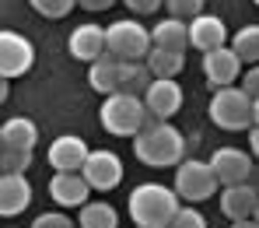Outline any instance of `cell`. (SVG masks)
Masks as SVG:
<instances>
[{
    "mask_svg": "<svg viewBox=\"0 0 259 228\" xmlns=\"http://www.w3.org/2000/svg\"><path fill=\"white\" fill-rule=\"evenodd\" d=\"M28 165H32V151H18V147L0 151V176H25Z\"/></svg>",
    "mask_w": 259,
    "mask_h": 228,
    "instance_id": "d4e9b609",
    "label": "cell"
},
{
    "mask_svg": "<svg viewBox=\"0 0 259 228\" xmlns=\"http://www.w3.org/2000/svg\"><path fill=\"white\" fill-rule=\"evenodd\" d=\"M249 147H252V158H259V127L249 130Z\"/></svg>",
    "mask_w": 259,
    "mask_h": 228,
    "instance_id": "d6a6232c",
    "label": "cell"
},
{
    "mask_svg": "<svg viewBox=\"0 0 259 228\" xmlns=\"http://www.w3.org/2000/svg\"><path fill=\"white\" fill-rule=\"evenodd\" d=\"M4 147H18V151H32L39 144V127L28 116H11L4 127Z\"/></svg>",
    "mask_w": 259,
    "mask_h": 228,
    "instance_id": "ffe728a7",
    "label": "cell"
},
{
    "mask_svg": "<svg viewBox=\"0 0 259 228\" xmlns=\"http://www.w3.org/2000/svg\"><path fill=\"white\" fill-rule=\"evenodd\" d=\"M88 155H91V147H88L77 134H63V137H56V140L49 144V165H53L56 172H81Z\"/></svg>",
    "mask_w": 259,
    "mask_h": 228,
    "instance_id": "8fae6325",
    "label": "cell"
},
{
    "mask_svg": "<svg viewBox=\"0 0 259 228\" xmlns=\"http://www.w3.org/2000/svg\"><path fill=\"white\" fill-rule=\"evenodd\" d=\"M67 49L74 60H84V63H95L102 53H105V28L98 25H77L67 39Z\"/></svg>",
    "mask_w": 259,
    "mask_h": 228,
    "instance_id": "9a60e30c",
    "label": "cell"
},
{
    "mask_svg": "<svg viewBox=\"0 0 259 228\" xmlns=\"http://www.w3.org/2000/svg\"><path fill=\"white\" fill-rule=\"evenodd\" d=\"M98 116H102V127H105L109 134H116V137H137L144 130V123L151 120L144 98H140V95H126V91L109 95V98L102 102V112H98Z\"/></svg>",
    "mask_w": 259,
    "mask_h": 228,
    "instance_id": "3957f363",
    "label": "cell"
},
{
    "mask_svg": "<svg viewBox=\"0 0 259 228\" xmlns=\"http://www.w3.org/2000/svg\"><path fill=\"white\" fill-rule=\"evenodd\" d=\"M231 49L242 56V63H259V25H245L235 32Z\"/></svg>",
    "mask_w": 259,
    "mask_h": 228,
    "instance_id": "cb8c5ba5",
    "label": "cell"
},
{
    "mask_svg": "<svg viewBox=\"0 0 259 228\" xmlns=\"http://www.w3.org/2000/svg\"><path fill=\"white\" fill-rule=\"evenodd\" d=\"M32 63H35V46L18 32L0 28V78H7V81L21 78V74H28Z\"/></svg>",
    "mask_w": 259,
    "mask_h": 228,
    "instance_id": "52a82bcc",
    "label": "cell"
},
{
    "mask_svg": "<svg viewBox=\"0 0 259 228\" xmlns=\"http://www.w3.org/2000/svg\"><path fill=\"white\" fill-rule=\"evenodd\" d=\"M77 228H119V214H116L112 204L95 200V204H84V207H81Z\"/></svg>",
    "mask_w": 259,
    "mask_h": 228,
    "instance_id": "603a6c76",
    "label": "cell"
},
{
    "mask_svg": "<svg viewBox=\"0 0 259 228\" xmlns=\"http://www.w3.org/2000/svg\"><path fill=\"white\" fill-rule=\"evenodd\" d=\"M238 74H242V56L231 46H221L214 53H203V78L214 88H231Z\"/></svg>",
    "mask_w": 259,
    "mask_h": 228,
    "instance_id": "30bf717a",
    "label": "cell"
},
{
    "mask_svg": "<svg viewBox=\"0 0 259 228\" xmlns=\"http://www.w3.org/2000/svg\"><path fill=\"white\" fill-rule=\"evenodd\" d=\"M28 4H32L42 18H53V21H56V18H67V14L77 7V0H28Z\"/></svg>",
    "mask_w": 259,
    "mask_h": 228,
    "instance_id": "484cf974",
    "label": "cell"
},
{
    "mask_svg": "<svg viewBox=\"0 0 259 228\" xmlns=\"http://www.w3.org/2000/svg\"><path fill=\"white\" fill-rule=\"evenodd\" d=\"M189 46L200 53H214L221 46H228V25L217 14H200L189 21Z\"/></svg>",
    "mask_w": 259,
    "mask_h": 228,
    "instance_id": "4fadbf2b",
    "label": "cell"
},
{
    "mask_svg": "<svg viewBox=\"0 0 259 228\" xmlns=\"http://www.w3.org/2000/svg\"><path fill=\"white\" fill-rule=\"evenodd\" d=\"M252 4H256V7H259V0H252Z\"/></svg>",
    "mask_w": 259,
    "mask_h": 228,
    "instance_id": "f35d334b",
    "label": "cell"
},
{
    "mask_svg": "<svg viewBox=\"0 0 259 228\" xmlns=\"http://www.w3.org/2000/svg\"><path fill=\"white\" fill-rule=\"evenodd\" d=\"M168 228H207V221H203V214L196 207H179V214L172 218Z\"/></svg>",
    "mask_w": 259,
    "mask_h": 228,
    "instance_id": "83f0119b",
    "label": "cell"
},
{
    "mask_svg": "<svg viewBox=\"0 0 259 228\" xmlns=\"http://www.w3.org/2000/svg\"><path fill=\"white\" fill-rule=\"evenodd\" d=\"M126 211L137 228H168L179 214V193L161 182H140L130 193Z\"/></svg>",
    "mask_w": 259,
    "mask_h": 228,
    "instance_id": "7a4b0ae2",
    "label": "cell"
},
{
    "mask_svg": "<svg viewBox=\"0 0 259 228\" xmlns=\"http://www.w3.org/2000/svg\"><path fill=\"white\" fill-rule=\"evenodd\" d=\"M210 169L221 179V186H238V182H249L252 176V158L238 147H217L210 155Z\"/></svg>",
    "mask_w": 259,
    "mask_h": 228,
    "instance_id": "9c48e42d",
    "label": "cell"
},
{
    "mask_svg": "<svg viewBox=\"0 0 259 228\" xmlns=\"http://www.w3.org/2000/svg\"><path fill=\"white\" fill-rule=\"evenodd\" d=\"M144 105L154 120H172L175 112L182 109V88L168 81V78H154L151 88L144 91Z\"/></svg>",
    "mask_w": 259,
    "mask_h": 228,
    "instance_id": "7c38bea8",
    "label": "cell"
},
{
    "mask_svg": "<svg viewBox=\"0 0 259 228\" xmlns=\"http://www.w3.org/2000/svg\"><path fill=\"white\" fill-rule=\"evenodd\" d=\"M147 67H151V74L154 78H168L175 81L179 74H182V67H186V53H168V49H151L147 53Z\"/></svg>",
    "mask_w": 259,
    "mask_h": 228,
    "instance_id": "7402d4cb",
    "label": "cell"
},
{
    "mask_svg": "<svg viewBox=\"0 0 259 228\" xmlns=\"http://www.w3.org/2000/svg\"><path fill=\"white\" fill-rule=\"evenodd\" d=\"M116 0H77V7H84V11H109Z\"/></svg>",
    "mask_w": 259,
    "mask_h": 228,
    "instance_id": "1f68e13d",
    "label": "cell"
},
{
    "mask_svg": "<svg viewBox=\"0 0 259 228\" xmlns=\"http://www.w3.org/2000/svg\"><path fill=\"white\" fill-rule=\"evenodd\" d=\"M133 155L151 165V169H172V165H182L186 158V137L175 130L168 120H147L144 130L133 137Z\"/></svg>",
    "mask_w": 259,
    "mask_h": 228,
    "instance_id": "6da1fadb",
    "label": "cell"
},
{
    "mask_svg": "<svg viewBox=\"0 0 259 228\" xmlns=\"http://www.w3.org/2000/svg\"><path fill=\"white\" fill-rule=\"evenodd\" d=\"M151 81H154V74H151L147 60H123L119 63V91L144 98V91L151 88Z\"/></svg>",
    "mask_w": 259,
    "mask_h": 228,
    "instance_id": "44dd1931",
    "label": "cell"
},
{
    "mask_svg": "<svg viewBox=\"0 0 259 228\" xmlns=\"http://www.w3.org/2000/svg\"><path fill=\"white\" fill-rule=\"evenodd\" d=\"M231 228H259V221H252V218H245V221H231Z\"/></svg>",
    "mask_w": 259,
    "mask_h": 228,
    "instance_id": "836d02e7",
    "label": "cell"
},
{
    "mask_svg": "<svg viewBox=\"0 0 259 228\" xmlns=\"http://www.w3.org/2000/svg\"><path fill=\"white\" fill-rule=\"evenodd\" d=\"M151 43L158 49H168V53H186L189 46V21H179V18H165L151 28Z\"/></svg>",
    "mask_w": 259,
    "mask_h": 228,
    "instance_id": "d6986e66",
    "label": "cell"
},
{
    "mask_svg": "<svg viewBox=\"0 0 259 228\" xmlns=\"http://www.w3.org/2000/svg\"><path fill=\"white\" fill-rule=\"evenodd\" d=\"M81 176L88 179L91 189H116L119 179H123V162H119V155L116 151H105V147H98V151H91L84 162V169H81Z\"/></svg>",
    "mask_w": 259,
    "mask_h": 228,
    "instance_id": "ba28073f",
    "label": "cell"
},
{
    "mask_svg": "<svg viewBox=\"0 0 259 228\" xmlns=\"http://www.w3.org/2000/svg\"><path fill=\"white\" fill-rule=\"evenodd\" d=\"M256 204H259V193L249 182H238V186H224V189H221V211H224V218H231V221L252 218Z\"/></svg>",
    "mask_w": 259,
    "mask_h": 228,
    "instance_id": "2e32d148",
    "label": "cell"
},
{
    "mask_svg": "<svg viewBox=\"0 0 259 228\" xmlns=\"http://www.w3.org/2000/svg\"><path fill=\"white\" fill-rule=\"evenodd\" d=\"M207 116L214 120V127L221 130H252V95L245 88H217L210 105H207Z\"/></svg>",
    "mask_w": 259,
    "mask_h": 228,
    "instance_id": "277c9868",
    "label": "cell"
},
{
    "mask_svg": "<svg viewBox=\"0 0 259 228\" xmlns=\"http://www.w3.org/2000/svg\"><path fill=\"white\" fill-rule=\"evenodd\" d=\"M252 221H259V204H256V211H252Z\"/></svg>",
    "mask_w": 259,
    "mask_h": 228,
    "instance_id": "8d00e7d4",
    "label": "cell"
},
{
    "mask_svg": "<svg viewBox=\"0 0 259 228\" xmlns=\"http://www.w3.org/2000/svg\"><path fill=\"white\" fill-rule=\"evenodd\" d=\"M105 49L119 60H147L154 43H151V32L137 18H119L105 28Z\"/></svg>",
    "mask_w": 259,
    "mask_h": 228,
    "instance_id": "5b68a950",
    "label": "cell"
},
{
    "mask_svg": "<svg viewBox=\"0 0 259 228\" xmlns=\"http://www.w3.org/2000/svg\"><path fill=\"white\" fill-rule=\"evenodd\" d=\"M242 88L249 91L252 98H259V63H256V67H249V74L242 78Z\"/></svg>",
    "mask_w": 259,
    "mask_h": 228,
    "instance_id": "4dcf8cb0",
    "label": "cell"
},
{
    "mask_svg": "<svg viewBox=\"0 0 259 228\" xmlns=\"http://www.w3.org/2000/svg\"><path fill=\"white\" fill-rule=\"evenodd\" d=\"M221 179L214 176L210 162H196V158H186L182 165H175V193L179 200H189V204H200V200H210L217 193Z\"/></svg>",
    "mask_w": 259,
    "mask_h": 228,
    "instance_id": "8992f818",
    "label": "cell"
},
{
    "mask_svg": "<svg viewBox=\"0 0 259 228\" xmlns=\"http://www.w3.org/2000/svg\"><path fill=\"white\" fill-rule=\"evenodd\" d=\"M0 151H4V130H0Z\"/></svg>",
    "mask_w": 259,
    "mask_h": 228,
    "instance_id": "74e56055",
    "label": "cell"
},
{
    "mask_svg": "<svg viewBox=\"0 0 259 228\" xmlns=\"http://www.w3.org/2000/svg\"><path fill=\"white\" fill-rule=\"evenodd\" d=\"M252 127H259V98H252Z\"/></svg>",
    "mask_w": 259,
    "mask_h": 228,
    "instance_id": "d590c367",
    "label": "cell"
},
{
    "mask_svg": "<svg viewBox=\"0 0 259 228\" xmlns=\"http://www.w3.org/2000/svg\"><path fill=\"white\" fill-rule=\"evenodd\" d=\"M165 7L179 21H193V18L203 14V0H165Z\"/></svg>",
    "mask_w": 259,
    "mask_h": 228,
    "instance_id": "4316f807",
    "label": "cell"
},
{
    "mask_svg": "<svg viewBox=\"0 0 259 228\" xmlns=\"http://www.w3.org/2000/svg\"><path fill=\"white\" fill-rule=\"evenodd\" d=\"M32 204V186L25 176H0V218H18Z\"/></svg>",
    "mask_w": 259,
    "mask_h": 228,
    "instance_id": "e0dca14e",
    "label": "cell"
},
{
    "mask_svg": "<svg viewBox=\"0 0 259 228\" xmlns=\"http://www.w3.org/2000/svg\"><path fill=\"white\" fill-rule=\"evenodd\" d=\"M119 63H123V60L105 49V53L88 67V85L98 91V95H105V98L116 95V91H119Z\"/></svg>",
    "mask_w": 259,
    "mask_h": 228,
    "instance_id": "ac0fdd59",
    "label": "cell"
},
{
    "mask_svg": "<svg viewBox=\"0 0 259 228\" xmlns=\"http://www.w3.org/2000/svg\"><path fill=\"white\" fill-rule=\"evenodd\" d=\"M7 91H11V85H7V78H0V105H4V98H7Z\"/></svg>",
    "mask_w": 259,
    "mask_h": 228,
    "instance_id": "e575fe53",
    "label": "cell"
},
{
    "mask_svg": "<svg viewBox=\"0 0 259 228\" xmlns=\"http://www.w3.org/2000/svg\"><path fill=\"white\" fill-rule=\"evenodd\" d=\"M32 228H74V221H70L63 211H46V214H39V218L32 221Z\"/></svg>",
    "mask_w": 259,
    "mask_h": 228,
    "instance_id": "f1b7e54d",
    "label": "cell"
},
{
    "mask_svg": "<svg viewBox=\"0 0 259 228\" xmlns=\"http://www.w3.org/2000/svg\"><path fill=\"white\" fill-rule=\"evenodd\" d=\"M133 14H154L158 7H165V0H123Z\"/></svg>",
    "mask_w": 259,
    "mask_h": 228,
    "instance_id": "f546056e",
    "label": "cell"
},
{
    "mask_svg": "<svg viewBox=\"0 0 259 228\" xmlns=\"http://www.w3.org/2000/svg\"><path fill=\"white\" fill-rule=\"evenodd\" d=\"M88 193H91V186H88V179L81 172H56L49 179V197L60 207H84Z\"/></svg>",
    "mask_w": 259,
    "mask_h": 228,
    "instance_id": "5bb4252c",
    "label": "cell"
}]
</instances>
